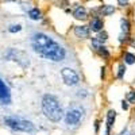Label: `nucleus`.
<instances>
[{"instance_id":"f257e3e1","label":"nucleus","mask_w":135,"mask_h":135,"mask_svg":"<svg viewBox=\"0 0 135 135\" xmlns=\"http://www.w3.org/2000/svg\"><path fill=\"white\" fill-rule=\"evenodd\" d=\"M42 111H43L45 116L54 123L61 122L64 119V115H65L60 101L53 95H45L42 97Z\"/></svg>"},{"instance_id":"f03ea898","label":"nucleus","mask_w":135,"mask_h":135,"mask_svg":"<svg viewBox=\"0 0 135 135\" xmlns=\"http://www.w3.org/2000/svg\"><path fill=\"white\" fill-rule=\"evenodd\" d=\"M4 123L15 131H20V132H35L37 128L32 124L30 120L22 119L19 116H4Z\"/></svg>"},{"instance_id":"7ed1b4c3","label":"nucleus","mask_w":135,"mask_h":135,"mask_svg":"<svg viewBox=\"0 0 135 135\" xmlns=\"http://www.w3.org/2000/svg\"><path fill=\"white\" fill-rule=\"evenodd\" d=\"M39 55H42L43 58L46 60H50L53 62H61L65 60V55H66V51L64 49V46H61V45L58 42H53L51 45H49V46L46 49H43Z\"/></svg>"},{"instance_id":"20e7f679","label":"nucleus","mask_w":135,"mask_h":135,"mask_svg":"<svg viewBox=\"0 0 135 135\" xmlns=\"http://www.w3.org/2000/svg\"><path fill=\"white\" fill-rule=\"evenodd\" d=\"M85 111L83 107H72L69 108L65 115H64V120H65V124L68 127H76L81 123L83 118H84Z\"/></svg>"},{"instance_id":"39448f33","label":"nucleus","mask_w":135,"mask_h":135,"mask_svg":"<svg viewBox=\"0 0 135 135\" xmlns=\"http://www.w3.org/2000/svg\"><path fill=\"white\" fill-rule=\"evenodd\" d=\"M61 77H62L64 83L69 86L78 85V83H80V74L74 69H72V68H64L61 70Z\"/></svg>"},{"instance_id":"423d86ee","label":"nucleus","mask_w":135,"mask_h":135,"mask_svg":"<svg viewBox=\"0 0 135 135\" xmlns=\"http://www.w3.org/2000/svg\"><path fill=\"white\" fill-rule=\"evenodd\" d=\"M72 8H73L72 15H73V18H74L76 20H78V22H85V20L89 19V12H88V9H86L83 4L74 3V4H72Z\"/></svg>"},{"instance_id":"0eeeda50","label":"nucleus","mask_w":135,"mask_h":135,"mask_svg":"<svg viewBox=\"0 0 135 135\" xmlns=\"http://www.w3.org/2000/svg\"><path fill=\"white\" fill-rule=\"evenodd\" d=\"M89 28H91L92 32H100L101 30H104V20L100 15H93L91 19H89Z\"/></svg>"},{"instance_id":"6e6552de","label":"nucleus","mask_w":135,"mask_h":135,"mask_svg":"<svg viewBox=\"0 0 135 135\" xmlns=\"http://www.w3.org/2000/svg\"><path fill=\"white\" fill-rule=\"evenodd\" d=\"M0 103L2 104H11V92L9 88L6 85V83L0 78Z\"/></svg>"},{"instance_id":"1a4fd4ad","label":"nucleus","mask_w":135,"mask_h":135,"mask_svg":"<svg viewBox=\"0 0 135 135\" xmlns=\"http://www.w3.org/2000/svg\"><path fill=\"white\" fill-rule=\"evenodd\" d=\"M73 32H74L76 38L86 39V38H89V35H91V28H89V26H86V25H78V26H74Z\"/></svg>"},{"instance_id":"9d476101","label":"nucleus","mask_w":135,"mask_h":135,"mask_svg":"<svg viewBox=\"0 0 135 135\" xmlns=\"http://www.w3.org/2000/svg\"><path fill=\"white\" fill-rule=\"evenodd\" d=\"M116 120V111L115 109H109L107 112V120H105V134L104 135H111V130L115 124Z\"/></svg>"},{"instance_id":"9b49d317","label":"nucleus","mask_w":135,"mask_h":135,"mask_svg":"<svg viewBox=\"0 0 135 135\" xmlns=\"http://www.w3.org/2000/svg\"><path fill=\"white\" fill-rule=\"evenodd\" d=\"M115 12H116V6H114V4H103L99 7L100 16H112Z\"/></svg>"},{"instance_id":"f8f14e48","label":"nucleus","mask_w":135,"mask_h":135,"mask_svg":"<svg viewBox=\"0 0 135 135\" xmlns=\"http://www.w3.org/2000/svg\"><path fill=\"white\" fill-rule=\"evenodd\" d=\"M27 16H28V19H31V20H34V22H38V20H42L43 14H42L41 8H38V7H31V8L27 11Z\"/></svg>"},{"instance_id":"ddd939ff","label":"nucleus","mask_w":135,"mask_h":135,"mask_svg":"<svg viewBox=\"0 0 135 135\" xmlns=\"http://www.w3.org/2000/svg\"><path fill=\"white\" fill-rule=\"evenodd\" d=\"M120 31L124 34H130L131 32V22L127 18H122L120 19Z\"/></svg>"},{"instance_id":"4468645a","label":"nucleus","mask_w":135,"mask_h":135,"mask_svg":"<svg viewBox=\"0 0 135 135\" xmlns=\"http://www.w3.org/2000/svg\"><path fill=\"white\" fill-rule=\"evenodd\" d=\"M95 51L100 55V57H103V58H105V60H107V58H109V55H111V54H109V50L104 46V43H103V45H100V46H99Z\"/></svg>"},{"instance_id":"2eb2a0df","label":"nucleus","mask_w":135,"mask_h":135,"mask_svg":"<svg viewBox=\"0 0 135 135\" xmlns=\"http://www.w3.org/2000/svg\"><path fill=\"white\" fill-rule=\"evenodd\" d=\"M123 61L126 65H134L135 64V54L131 51H126L123 54Z\"/></svg>"},{"instance_id":"dca6fc26","label":"nucleus","mask_w":135,"mask_h":135,"mask_svg":"<svg viewBox=\"0 0 135 135\" xmlns=\"http://www.w3.org/2000/svg\"><path fill=\"white\" fill-rule=\"evenodd\" d=\"M126 70H127V66H126V64H124V62L120 64V65L118 66V73H116V77L119 78V80H123V77H124V74H126Z\"/></svg>"},{"instance_id":"f3484780","label":"nucleus","mask_w":135,"mask_h":135,"mask_svg":"<svg viewBox=\"0 0 135 135\" xmlns=\"http://www.w3.org/2000/svg\"><path fill=\"white\" fill-rule=\"evenodd\" d=\"M101 43H105L107 41H108V32L105 31V30H101L100 32H97V37H96Z\"/></svg>"},{"instance_id":"a211bd4d","label":"nucleus","mask_w":135,"mask_h":135,"mask_svg":"<svg viewBox=\"0 0 135 135\" xmlns=\"http://www.w3.org/2000/svg\"><path fill=\"white\" fill-rule=\"evenodd\" d=\"M126 100L128 101L130 104H135V91H130V92L127 93Z\"/></svg>"},{"instance_id":"6ab92c4d","label":"nucleus","mask_w":135,"mask_h":135,"mask_svg":"<svg viewBox=\"0 0 135 135\" xmlns=\"http://www.w3.org/2000/svg\"><path fill=\"white\" fill-rule=\"evenodd\" d=\"M8 31L12 32V34L19 32V31H22V26H20V25H11V26L8 27Z\"/></svg>"},{"instance_id":"aec40b11","label":"nucleus","mask_w":135,"mask_h":135,"mask_svg":"<svg viewBox=\"0 0 135 135\" xmlns=\"http://www.w3.org/2000/svg\"><path fill=\"white\" fill-rule=\"evenodd\" d=\"M119 8H127L130 6V0H116Z\"/></svg>"},{"instance_id":"412c9836","label":"nucleus","mask_w":135,"mask_h":135,"mask_svg":"<svg viewBox=\"0 0 135 135\" xmlns=\"http://www.w3.org/2000/svg\"><path fill=\"white\" fill-rule=\"evenodd\" d=\"M128 104H130V103H128L127 100H122V108L124 109V111H127V109H128Z\"/></svg>"},{"instance_id":"4be33fe9","label":"nucleus","mask_w":135,"mask_h":135,"mask_svg":"<svg viewBox=\"0 0 135 135\" xmlns=\"http://www.w3.org/2000/svg\"><path fill=\"white\" fill-rule=\"evenodd\" d=\"M99 128H100V120H96L95 122V132L96 134L99 132Z\"/></svg>"},{"instance_id":"5701e85b","label":"nucleus","mask_w":135,"mask_h":135,"mask_svg":"<svg viewBox=\"0 0 135 135\" xmlns=\"http://www.w3.org/2000/svg\"><path fill=\"white\" fill-rule=\"evenodd\" d=\"M130 45L132 47H135V38H130Z\"/></svg>"}]
</instances>
